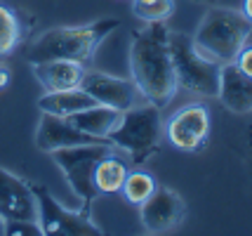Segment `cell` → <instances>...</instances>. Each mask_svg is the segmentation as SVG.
I'll use <instances>...</instances> for the list:
<instances>
[{
	"mask_svg": "<svg viewBox=\"0 0 252 236\" xmlns=\"http://www.w3.org/2000/svg\"><path fill=\"white\" fill-rule=\"evenodd\" d=\"M167 35L170 31L165 22H149L132 35L130 43L132 83L137 85L139 95H144L156 106H165L179 88L172 68Z\"/></svg>",
	"mask_w": 252,
	"mask_h": 236,
	"instance_id": "obj_1",
	"label": "cell"
},
{
	"mask_svg": "<svg viewBox=\"0 0 252 236\" xmlns=\"http://www.w3.org/2000/svg\"><path fill=\"white\" fill-rule=\"evenodd\" d=\"M116 17L97 19V22L83 24V26H57L38 35L26 50L29 62H47V59H68L85 64L88 59L94 57L99 45L118 29Z\"/></svg>",
	"mask_w": 252,
	"mask_h": 236,
	"instance_id": "obj_2",
	"label": "cell"
},
{
	"mask_svg": "<svg viewBox=\"0 0 252 236\" xmlns=\"http://www.w3.org/2000/svg\"><path fill=\"white\" fill-rule=\"evenodd\" d=\"M252 34V22L243 10L233 7H210L198 24L196 35L191 38L193 47L215 64H231L236 55L248 45Z\"/></svg>",
	"mask_w": 252,
	"mask_h": 236,
	"instance_id": "obj_3",
	"label": "cell"
},
{
	"mask_svg": "<svg viewBox=\"0 0 252 236\" xmlns=\"http://www.w3.org/2000/svg\"><path fill=\"white\" fill-rule=\"evenodd\" d=\"M109 154H113L111 142H90V144H76L52 151V161L64 172V180L83 203L80 208L83 215H90V208L99 196L97 187H94V168Z\"/></svg>",
	"mask_w": 252,
	"mask_h": 236,
	"instance_id": "obj_4",
	"label": "cell"
},
{
	"mask_svg": "<svg viewBox=\"0 0 252 236\" xmlns=\"http://www.w3.org/2000/svg\"><path fill=\"white\" fill-rule=\"evenodd\" d=\"M160 106L156 104H142L130 106L121 113L118 125L111 130V146H118L127 151L134 163H144L156 151L160 142Z\"/></svg>",
	"mask_w": 252,
	"mask_h": 236,
	"instance_id": "obj_5",
	"label": "cell"
},
{
	"mask_svg": "<svg viewBox=\"0 0 252 236\" xmlns=\"http://www.w3.org/2000/svg\"><path fill=\"white\" fill-rule=\"evenodd\" d=\"M167 43H170V57H172L177 85H182L189 92L203 95V97H217L221 68L220 64L205 59L193 47V40L184 34L170 31Z\"/></svg>",
	"mask_w": 252,
	"mask_h": 236,
	"instance_id": "obj_6",
	"label": "cell"
},
{
	"mask_svg": "<svg viewBox=\"0 0 252 236\" xmlns=\"http://www.w3.org/2000/svg\"><path fill=\"white\" fill-rule=\"evenodd\" d=\"M38 203V225L43 236H97L101 234L90 215H83L80 210H68L57 201L43 184H31Z\"/></svg>",
	"mask_w": 252,
	"mask_h": 236,
	"instance_id": "obj_7",
	"label": "cell"
},
{
	"mask_svg": "<svg viewBox=\"0 0 252 236\" xmlns=\"http://www.w3.org/2000/svg\"><path fill=\"white\" fill-rule=\"evenodd\" d=\"M139 217L146 232L151 234H165L182 225L187 217V203L177 191L167 187H156L154 194L139 203Z\"/></svg>",
	"mask_w": 252,
	"mask_h": 236,
	"instance_id": "obj_8",
	"label": "cell"
},
{
	"mask_svg": "<svg viewBox=\"0 0 252 236\" xmlns=\"http://www.w3.org/2000/svg\"><path fill=\"white\" fill-rule=\"evenodd\" d=\"M80 88L97 104L118 109V111H125V109L134 106V100L139 95L137 85L132 80L118 78V76H111V73H104V71H83Z\"/></svg>",
	"mask_w": 252,
	"mask_h": 236,
	"instance_id": "obj_9",
	"label": "cell"
},
{
	"mask_svg": "<svg viewBox=\"0 0 252 236\" xmlns=\"http://www.w3.org/2000/svg\"><path fill=\"white\" fill-rule=\"evenodd\" d=\"M0 217L7 220H38V203L33 187L12 170L0 166Z\"/></svg>",
	"mask_w": 252,
	"mask_h": 236,
	"instance_id": "obj_10",
	"label": "cell"
},
{
	"mask_svg": "<svg viewBox=\"0 0 252 236\" xmlns=\"http://www.w3.org/2000/svg\"><path fill=\"white\" fill-rule=\"evenodd\" d=\"M210 133V113L200 104L184 106L170 118L167 139L182 151H196L205 144Z\"/></svg>",
	"mask_w": 252,
	"mask_h": 236,
	"instance_id": "obj_11",
	"label": "cell"
},
{
	"mask_svg": "<svg viewBox=\"0 0 252 236\" xmlns=\"http://www.w3.org/2000/svg\"><path fill=\"white\" fill-rule=\"evenodd\" d=\"M97 142L90 135L80 133L76 125L71 123L64 116H55V113H43L40 123L35 128V146L40 151L52 154L57 149H66V146H76V144H90Z\"/></svg>",
	"mask_w": 252,
	"mask_h": 236,
	"instance_id": "obj_12",
	"label": "cell"
},
{
	"mask_svg": "<svg viewBox=\"0 0 252 236\" xmlns=\"http://www.w3.org/2000/svg\"><path fill=\"white\" fill-rule=\"evenodd\" d=\"M217 100L233 113L252 111V76L243 73L233 62L220 68V88Z\"/></svg>",
	"mask_w": 252,
	"mask_h": 236,
	"instance_id": "obj_13",
	"label": "cell"
},
{
	"mask_svg": "<svg viewBox=\"0 0 252 236\" xmlns=\"http://www.w3.org/2000/svg\"><path fill=\"white\" fill-rule=\"evenodd\" d=\"M31 67L33 76L45 88V92L80 88V78H83V71H85L83 64L68 62V59H47V62H35Z\"/></svg>",
	"mask_w": 252,
	"mask_h": 236,
	"instance_id": "obj_14",
	"label": "cell"
},
{
	"mask_svg": "<svg viewBox=\"0 0 252 236\" xmlns=\"http://www.w3.org/2000/svg\"><path fill=\"white\" fill-rule=\"evenodd\" d=\"M121 113L118 109H111V106H104V104H92L83 111L68 116V121L76 125L80 133L90 135L97 142H109L111 130L118 125L121 121Z\"/></svg>",
	"mask_w": 252,
	"mask_h": 236,
	"instance_id": "obj_15",
	"label": "cell"
},
{
	"mask_svg": "<svg viewBox=\"0 0 252 236\" xmlns=\"http://www.w3.org/2000/svg\"><path fill=\"white\" fill-rule=\"evenodd\" d=\"M97 101L90 97L83 88H71V90H57V92H45L38 100V109L43 113H55V116H73V113L88 109Z\"/></svg>",
	"mask_w": 252,
	"mask_h": 236,
	"instance_id": "obj_16",
	"label": "cell"
},
{
	"mask_svg": "<svg viewBox=\"0 0 252 236\" xmlns=\"http://www.w3.org/2000/svg\"><path fill=\"white\" fill-rule=\"evenodd\" d=\"M127 177V166L113 154L104 156L94 168V187L99 194H116L121 191L123 182Z\"/></svg>",
	"mask_w": 252,
	"mask_h": 236,
	"instance_id": "obj_17",
	"label": "cell"
},
{
	"mask_svg": "<svg viewBox=\"0 0 252 236\" xmlns=\"http://www.w3.org/2000/svg\"><path fill=\"white\" fill-rule=\"evenodd\" d=\"M158 187L154 180V175H149V172H144V170H134V172H127V177L123 182V196H125V201L127 203H134V205H139L144 203L154 189Z\"/></svg>",
	"mask_w": 252,
	"mask_h": 236,
	"instance_id": "obj_18",
	"label": "cell"
},
{
	"mask_svg": "<svg viewBox=\"0 0 252 236\" xmlns=\"http://www.w3.org/2000/svg\"><path fill=\"white\" fill-rule=\"evenodd\" d=\"M175 12V0H132V14L144 24L167 22Z\"/></svg>",
	"mask_w": 252,
	"mask_h": 236,
	"instance_id": "obj_19",
	"label": "cell"
},
{
	"mask_svg": "<svg viewBox=\"0 0 252 236\" xmlns=\"http://www.w3.org/2000/svg\"><path fill=\"white\" fill-rule=\"evenodd\" d=\"M22 38V26L10 7L0 2V55H7Z\"/></svg>",
	"mask_w": 252,
	"mask_h": 236,
	"instance_id": "obj_20",
	"label": "cell"
},
{
	"mask_svg": "<svg viewBox=\"0 0 252 236\" xmlns=\"http://www.w3.org/2000/svg\"><path fill=\"white\" fill-rule=\"evenodd\" d=\"M7 236H43L38 220H7L5 232Z\"/></svg>",
	"mask_w": 252,
	"mask_h": 236,
	"instance_id": "obj_21",
	"label": "cell"
},
{
	"mask_svg": "<svg viewBox=\"0 0 252 236\" xmlns=\"http://www.w3.org/2000/svg\"><path fill=\"white\" fill-rule=\"evenodd\" d=\"M233 64L241 68L243 73H248V76H252V45H245L236 55V59H233Z\"/></svg>",
	"mask_w": 252,
	"mask_h": 236,
	"instance_id": "obj_22",
	"label": "cell"
},
{
	"mask_svg": "<svg viewBox=\"0 0 252 236\" xmlns=\"http://www.w3.org/2000/svg\"><path fill=\"white\" fill-rule=\"evenodd\" d=\"M10 83V71H5V68H0V90L5 88Z\"/></svg>",
	"mask_w": 252,
	"mask_h": 236,
	"instance_id": "obj_23",
	"label": "cell"
},
{
	"mask_svg": "<svg viewBox=\"0 0 252 236\" xmlns=\"http://www.w3.org/2000/svg\"><path fill=\"white\" fill-rule=\"evenodd\" d=\"M243 14L252 22V0H245V2H243Z\"/></svg>",
	"mask_w": 252,
	"mask_h": 236,
	"instance_id": "obj_24",
	"label": "cell"
},
{
	"mask_svg": "<svg viewBox=\"0 0 252 236\" xmlns=\"http://www.w3.org/2000/svg\"><path fill=\"white\" fill-rule=\"evenodd\" d=\"M193 2H205V5H215L217 0H193Z\"/></svg>",
	"mask_w": 252,
	"mask_h": 236,
	"instance_id": "obj_25",
	"label": "cell"
},
{
	"mask_svg": "<svg viewBox=\"0 0 252 236\" xmlns=\"http://www.w3.org/2000/svg\"><path fill=\"white\" fill-rule=\"evenodd\" d=\"M2 232H5V220L0 217V234H2Z\"/></svg>",
	"mask_w": 252,
	"mask_h": 236,
	"instance_id": "obj_26",
	"label": "cell"
}]
</instances>
